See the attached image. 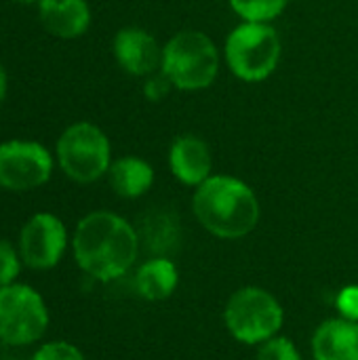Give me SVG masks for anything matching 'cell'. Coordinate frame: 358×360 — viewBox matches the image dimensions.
<instances>
[{
	"label": "cell",
	"mask_w": 358,
	"mask_h": 360,
	"mask_svg": "<svg viewBox=\"0 0 358 360\" xmlns=\"http://www.w3.org/2000/svg\"><path fill=\"white\" fill-rule=\"evenodd\" d=\"M6 89H8V78H6V72H4V68H2V63H0V103H2L4 97H6Z\"/></svg>",
	"instance_id": "603a6c76"
},
{
	"label": "cell",
	"mask_w": 358,
	"mask_h": 360,
	"mask_svg": "<svg viewBox=\"0 0 358 360\" xmlns=\"http://www.w3.org/2000/svg\"><path fill=\"white\" fill-rule=\"evenodd\" d=\"M194 213L211 234L219 238H241L255 230L260 202L253 190L241 179L215 175L198 186Z\"/></svg>",
	"instance_id": "7a4b0ae2"
},
{
	"label": "cell",
	"mask_w": 358,
	"mask_h": 360,
	"mask_svg": "<svg viewBox=\"0 0 358 360\" xmlns=\"http://www.w3.org/2000/svg\"><path fill=\"white\" fill-rule=\"evenodd\" d=\"M338 308L344 319L358 323V287H346L338 295Z\"/></svg>",
	"instance_id": "44dd1931"
},
{
	"label": "cell",
	"mask_w": 358,
	"mask_h": 360,
	"mask_svg": "<svg viewBox=\"0 0 358 360\" xmlns=\"http://www.w3.org/2000/svg\"><path fill=\"white\" fill-rule=\"evenodd\" d=\"M317 360H358V323L331 319L323 323L312 338Z\"/></svg>",
	"instance_id": "4fadbf2b"
},
{
	"label": "cell",
	"mask_w": 358,
	"mask_h": 360,
	"mask_svg": "<svg viewBox=\"0 0 358 360\" xmlns=\"http://www.w3.org/2000/svg\"><path fill=\"white\" fill-rule=\"evenodd\" d=\"M49 308L42 295L23 283L0 287V342L6 346H30L44 338Z\"/></svg>",
	"instance_id": "5b68a950"
},
{
	"label": "cell",
	"mask_w": 358,
	"mask_h": 360,
	"mask_svg": "<svg viewBox=\"0 0 358 360\" xmlns=\"http://www.w3.org/2000/svg\"><path fill=\"white\" fill-rule=\"evenodd\" d=\"M38 17L49 34L63 40L82 36L91 25L87 0H38Z\"/></svg>",
	"instance_id": "8fae6325"
},
{
	"label": "cell",
	"mask_w": 358,
	"mask_h": 360,
	"mask_svg": "<svg viewBox=\"0 0 358 360\" xmlns=\"http://www.w3.org/2000/svg\"><path fill=\"white\" fill-rule=\"evenodd\" d=\"M21 255L8 240H0V287L17 283L21 272Z\"/></svg>",
	"instance_id": "ac0fdd59"
},
{
	"label": "cell",
	"mask_w": 358,
	"mask_h": 360,
	"mask_svg": "<svg viewBox=\"0 0 358 360\" xmlns=\"http://www.w3.org/2000/svg\"><path fill=\"white\" fill-rule=\"evenodd\" d=\"M15 2H19V4H32V2H36L38 4V0H15Z\"/></svg>",
	"instance_id": "cb8c5ba5"
},
{
	"label": "cell",
	"mask_w": 358,
	"mask_h": 360,
	"mask_svg": "<svg viewBox=\"0 0 358 360\" xmlns=\"http://www.w3.org/2000/svg\"><path fill=\"white\" fill-rule=\"evenodd\" d=\"M32 360H84V356H82V352H80L76 346H72L70 342L57 340V342H46V344H42V346L34 352Z\"/></svg>",
	"instance_id": "ffe728a7"
},
{
	"label": "cell",
	"mask_w": 358,
	"mask_h": 360,
	"mask_svg": "<svg viewBox=\"0 0 358 360\" xmlns=\"http://www.w3.org/2000/svg\"><path fill=\"white\" fill-rule=\"evenodd\" d=\"M53 173L51 152L38 141L13 139L0 143V188L27 192L44 186Z\"/></svg>",
	"instance_id": "ba28073f"
},
{
	"label": "cell",
	"mask_w": 358,
	"mask_h": 360,
	"mask_svg": "<svg viewBox=\"0 0 358 360\" xmlns=\"http://www.w3.org/2000/svg\"><path fill=\"white\" fill-rule=\"evenodd\" d=\"M68 247V230L53 213L32 215L19 232L21 262L32 270L55 268Z\"/></svg>",
	"instance_id": "9c48e42d"
},
{
	"label": "cell",
	"mask_w": 358,
	"mask_h": 360,
	"mask_svg": "<svg viewBox=\"0 0 358 360\" xmlns=\"http://www.w3.org/2000/svg\"><path fill=\"white\" fill-rule=\"evenodd\" d=\"M72 251L84 274L108 283L122 276L135 264L139 238L133 226L120 215L95 211L78 221Z\"/></svg>",
	"instance_id": "6da1fadb"
},
{
	"label": "cell",
	"mask_w": 358,
	"mask_h": 360,
	"mask_svg": "<svg viewBox=\"0 0 358 360\" xmlns=\"http://www.w3.org/2000/svg\"><path fill=\"white\" fill-rule=\"evenodd\" d=\"M257 360H302L298 348L287 338H272L264 342L257 352Z\"/></svg>",
	"instance_id": "d6986e66"
},
{
	"label": "cell",
	"mask_w": 358,
	"mask_h": 360,
	"mask_svg": "<svg viewBox=\"0 0 358 360\" xmlns=\"http://www.w3.org/2000/svg\"><path fill=\"white\" fill-rule=\"evenodd\" d=\"M289 0H230L232 8L245 19V21H260L268 23L274 17H279Z\"/></svg>",
	"instance_id": "e0dca14e"
},
{
	"label": "cell",
	"mask_w": 358,
	"mask_h": 360,
	"mask_svg": "<svg viewBox=\"0 0 358 360\" xmlns=\"http://www.w3.org/2000/svg\"><path fill=\"white\" fill-rule=\"evenodd\" d=\"M165 76L181 91L207 89L219 70V53L203 32H179L162 49Z\"/></svg>",
	"instance_id": "3957f363"
},
{
	"label": "cell",
	"mask_w": 358,
	"mask_h": 360,
	"mask_svg": "<svg viewBox=\"0 0 358 360\" xmlns=\"http://www.w3.org/2000/svg\"><path fill=\"white\" fill-rule=\"evenodd\" d=\"M281 59V40L272 25L245 21L226 40V61L234 76L247 82L268 78Z\"/></svg>",
	"instance_id": "277c9868"
},
{
	"label": "cell",
	"mask_w": 358,
	"mask_h": 360,
	"mask_svg": "<svg viewBox=\"0 0 358 360\" xmlns=\"http://www.w3.org/2000/svg\"><path fill=\"white\" fill-rule=\"evenodd\" d=\"M114 57L133 76H150L162 68V49L152 34L139 27H124L114 36Z\"/></svg>",
	"instance_id": "30bf717a"
},
{
	"label": "cell",
	"mask_w": 358,
	"mask_h": 360,
	"mask_svg": "<svg viewBox=\"0 0 358 360\" xmlns=\"http://www.w3.org/2000/svg\"><path fill=\"white\" fill-rule=\"evenodd\" d=\"M226 327L243 344H264L283 327V308L264 289L245 287L236 291L224 312Z\"/></svg>",
	"instance_id": "52a82bcc"
},
{
	"label": "cell",
	"mask_w": 358,
	"mask_h": 360,
	"mask_svg": "<svg viewBox=\"0 0 358 360\" xmlns=\"http://www.w3.org/2000/svg\"><path fill=\"white\" fill-rule=\"evenodd\" d=\"M141 228H143V238H146L148 247L158 253L169 251L179 238L177 217H175V213H169V211H152L143 219Z\"/></svg>",
	"instance_id": "2e32d148"
},
{
	"label": "cell",
	"mask_w": 358,
	"mask_h": 360,
	"mask_svg": "<svg viewBox=\"0 0 358 360\" xmlns=\"http://www.w3.org/2000/svg\"><path fill=\"white\" fill-rule=\"evenodd\" d=\"M177 268L171 259L167 257H154L150 262H146L139 270H137V291L143 300L150 302H162L167 297H171V293L177 287Z\"/></svg>",
	"instance_id": "9a60e30c"
},
{
	"label": "cell",
	"mask_w": 358,
	"mask_h": 360,
	"mask_svg": "<svg viewBox=\"0 0 358 360\" xmlns=\"http://www.w3.org/2000/svg\"><path fill=\"white\" fill-rule=\"evenodd\" d=\"M57 160L72 181L93 184L110 171V141L99 127L76 122L57 139Z\"/></svg>",
	"instance_id": "8992f818"
},
{
	"label": "cell",
	"mask_w": 358,
	"mask_h": 360,
	"mask_svg": "<svg viewBox=\"0 0 358 360\" xmlns=\"http://www.w3.org/2000/svg\"><path fill=\"white\" fill-rule=\"evenodd\" d=\"M110 186L122 198H137L152 188V167L135 156H124L110 165Z\"/></svg>",
	"instance_id": "5bb4252c"
},
{
	"label": "cell",
	"mask_w": 358,
	"mask_h": 360,
	"mask_svg": "<svg viewBox=\"0 0 358 360\" xmlns=\"http://www.w3.org/2000/svg\"><path fill=\"white\" fill-rule=\"evenodd\" d=\"M169 89H171V80L165 76V72L160 70V74H154L148 82H146V89H143V93H146V97L148 99H152V101H160L167 93H169Z\"/></svg>",
	"instance_id": "7402d4cb"
},
{
	"label": "cell",
	"mask_w": 358,
	"mask_h": 360,
	"mask_svg": "<svg viewBox=\"0 0 358 360\" xmlns=\"http://www.w3.org/2000/svg\"><path fill=\"white\" fill-rule=\"evenodd\" d=\"M169 165L173 175L186 186H200L211 173L209 146L196 135H179L169 150Z\"/></svg>",
	"instance_id": "7c38bea8"
}]
</instances>
